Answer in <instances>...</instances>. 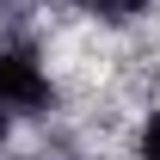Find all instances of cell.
Instances as JSON below:
<instances>
[{
  "label": "cell",
  "mask_w": 160,
  "mask_h": 160,
  "mask_svg": "<svg viewBox=\"0 0 160 160\" xmlns=\"http://www.w3.org/2000/svg\"><path fill=\"white\" fill-rule=\"evenodd\" d=\"M142 160H160V117H148V129H142Z\"/></svg>",
  "instance_id": "cell-2"
},
{
  "label": "cell",
  "mask_w": 160,
  "mask_h": 160,
  "mask_svg": "<svg viewBox=\"0 0 160 160\" xmlns=\"http://www.w3.org/2000/svg\"><path fill=\"white\" fill-rule=\"evenodd\" d=\"M0 142H6V117H0Z\"/></svg>",
  "instance_id": "cell-3"
},
{
  "label": "cell",
  "mask_w": 160,
  "mask_h": 160,
  "mask_svg": "<svg viewBox=\"0 0 160 160\" xmlns=\"http://www.w3.org/2000/svg\"><path fill=\"white\" fill-rule=\"evenodd\" d=\"M49 99V74L25 43H0V111H37Z\"/></svg>",
  "instance_id": "cell-1"
}]
</instances>
